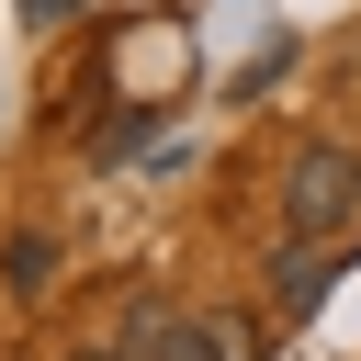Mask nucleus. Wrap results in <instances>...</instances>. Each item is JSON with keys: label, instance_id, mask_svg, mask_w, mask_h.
<instances>
[{"label": "nucleus", "instance_id": "nucleus-7", "mask_svg": "<svg viewBox=\"0 0 361 361\" xmlns=\"http://www.w3.org/2000/svg\"><path fill=\"white\" fill-rule=\"evenodd\" d=\"M68 361H124V350H68Z\"/></svg>", "mask_w": 361, "mask_h": 361}, {"label": "nucleus", "instance_id": "nucleus-4", "mask_svg": "<svg viewBox=\"0 0 361 361\" xmlns=\"http://www.w3.org/2000/svg\"><path fill=\"white\" fill-rule=\"evenodd\" d=\"M203 338H214V361H259V350H271V327H259L248 305H214V316H203Z\"/></svg>", "mask_w": 361, "mask_h": 361}, {"label": "nucleus", "instance_id": "nucleus-1", "mask_svg": "<svg viewBox=\"0 0 361 361\" xmlns=\"http://www.w3.org/2000/svg\"><path fill=\"white\" fill-rule=\"evenodd\" d=\"M350 226H361V158L327 147V135L293 147V169H282V237H327L338 248Z\"/></svg>", "mask_w": 361, "mask_h": 361}, {"label": "nucleus", "instance_id": "nucleus-5", "mask_svg": "<svg viewBox=\"0 0 361 361\" xmlns=\"http://www.w3.org/2000/svg\"><path fill=\"white\" fill-rule=\"evenodd\" d=\"M45 282H56V248H45V237H11V293H23V305H34V293H45Z\"/></svg>", "mask_w": 361, "mask_h": 361}, {"label": "nucleus", "instance_id": "nucleus-2", "mask_svg": "<svg viewBox=\"0 0 361 361\" xmlns=\"http://www.w3.org/2000/svg\"><path fill=\"white\" fill-rule=\"evenodd\" d=\"M124 361H214L203 316H180L169 293H135V327H124Z\"/></svg>", "mask_w": 361, "mask_h": 361}, {"label": "nucleus", "instance_id": "nucleus-3", "mask_svg": "<svg viewBox=\"0 0 361 361\" xmlns=\"http://www.w3.org/2000/svg\"><path fill=\"white\" fill-rule=\"evenodd\" d=\"M327 282H338V248H327V237H282V259H271V316H316Z\"/></svg>", "mask_w": 361, "mask_h": 361}, {"label": "nucleus", "instance_id": "nucleus-6", "mask_svg": "<svg viewBox=\"0 0 361 361\" xmlns=\"http://www.w3.org/2000/svg\"><path fill=\"white\" fill-rule=\"evenodd\" d=\"M68 11H79V0H23V23H45V34H56Z\"/></svg>", "mask_w": 361, "mask_h": 361}]
</instances>
